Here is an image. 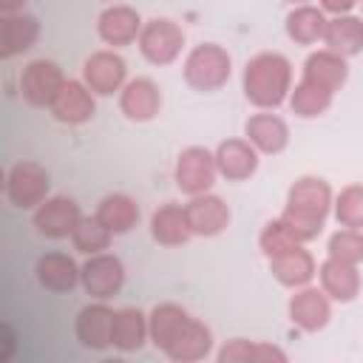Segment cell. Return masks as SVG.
<instances>
[{
	"mask_svg": "<svg viewBox=\"0 0 363 363\" xmlns=\"http://www.w3.org/2000/svg\"><path fill=\"white\" fill-rule=\"evenodd\" d=\"M332 204H335V196L323 179L301 176L298 182H292V187L286 193V207L278 218L292 230V235L301 244H306L320 235L323 221L332 213Z\"/></svg>",
	"mask_w": 363,
	"mask_h": 363,
	"instance_id": "obj_1",
	"label": "cell"
},
{
	"mask_svg": "<svg viewBox=\"0 0 363 363\" xmlns=\"http://www.w3.org/2000/svg\"><path fill=\"white\" fill-rule=\"evenodd\" d=\"M241 88L250 105L261 111H275L289 99L292 91V62L278 51H261L244 65Z\"/></svg>",
	"mask_w": 363,
	"mask_h": 363,
	"instance_id": "obj_2",
	"label": "cell"
},
{
	"mask_svg": "<svg viewBox=\"0 0 363 363\" xmlns=\"http://www.w3.org/2000/svg\"><path fill=\"white\" fill-rule=\"evenodd\" d=\"M182 71H184V82L193 91L210 94V91H218L227 85V79L233 74V57L218 43H201V45L190 48Z\"/></svg>",
	"mask_w": 363,
	"mask_h": 363,
	"instance_id": "obj_3",
	"label": "cell"
},
{
	"mask_svg": "<svg viewBox=\"0 0 363 363\" xmlns=\"http://www.w3.org/2000/svg\"><path fill=\"white\" fill-rule=\"evenodd\" d=\"M51 193V176L37 162H17L6 173V199L17 210H37Z\"/></svg>",
	"mask_w": 363,
	"mask_h": 363,
	"instance_id": "obj_4",
	"label": "cell"
},
{
	"mask_svg": "<svg viewBox=\"0 0 363 363\" xmlns=\"http://www.w3.org/2000/svg\"><path fill=\"white\" fill-rule=\"evenodd\" d=\"M136 45L150 65H170L184 48V31L167 17H153L142 26Z\"/></svg>",
	"mask_w": 363,
	"mask_h": 363,
	"instance_id": "obj_5",
	"label": "cell"
},
{
	"mask_svg": "<svg viewBox=\"0 0 363 363\" xmlns=\"http://www.w3.org/2000/svg\"><path fill=\"white\" fill-rule=\"evenodd\" d=\"M218 176V164H216V153H210L207 147H184L176 159V170H173V179H176V187L184 193V196H201V193H210L213 182Z\"/></svg>",
	"mask_w": 363,
	"mask_h": 363,
	"instance_id": "obj_6",
	"label": "cell"
},
{
	"mask_svg": "<svg viewBox=\"0 0 363 363\" xmlns=\"http://www.w3.org/2000/svg\"><path fill=\"white\" fill-rule=\"evenodd\" d=\"M65 85V74L54 60H31L20 74V94L31 108H51Z\"/></svg>",
	"mask_w": 363,
	"mask_h": 363,
	"instance_id": "obj_7",
	"label": "cell"
},
{
	"mask_svg": "<svg viewBox=\"0 0 363 363\" xmlns=\"http://www.w3.org/2000/svg\"><path fill=\"white\" fill-rule=\"evenodd\" d=\"M79 284L94 301H111L125 284V264L113 252L88 255V261L79 267Z\"/></svg>",
	"mask_w": 363,
	"mask_h": 363,
	"instance_id": "obj_8",
	"label": "cell"
},
{
	"mask_svg": "<svg viewBox=\"0 0 363 363\" xmlns=\"http://www.w3.org/2000/svg\"><path fill=\"white\" fill-rule=\"evenodd\" d=\"M82 210L74 199L68 196H48L37 210H34V227L40 235L60 241V238H71V233L77 230V224L82 221Z\"/></svg>",
	"mask_w": 363,
	"mask_h": 363,
	"instance_id": "obj_9",
	"label": "cell"
},
{
	"mask_svg": "<svg viewBox=\"0 0 363 363\" xmlns=\"http://www.w3.org/2000/svg\"><path fill=\"white\" fill-rule=\"evenodd\" d=\"M82 82L96 96H111L125 88L128 82V65L116 51H94L82 62Z\"/></svg>",
	"mask_w": 363,
	"mask_h": 363,
	"instance_id": "obj_10",
	"label": "cell"
},
{
	"mask_svg": "<svg viewBox=\"0 0 363 363\" xmlns=\"http://www.w3.org/2000/svg\"><path fill=\"white\" fill-rule=\"evenodd\" d=\"M116 309L108 306V301H94L77 312L74 332L77 340L91 352H105L111 346V329H113Z\"/></svg>",
	"mask_w": 363,
	"mask_h": 363,
	"instance_id": "obj_11",
	"label": "cell"
},
{
	"mask_svg": "<svg viewBox=\"0 0 363 363\" xmlns=\"http://www.w3.org/2000/svg\"><path fill=\"white\" fill-rule=\"evenodd\" d=\"M332 318V298L318 286H301L289 298V320L301 332H320Z\"/></svg>",
	"mask_w": 363,
	"mask_h": 363,
	"instance_id": "obj_12",
	"label": "cell"
},
{
	"mask_svg": "<svg viewBox=\"0 0 363 363\" xmlns=\"http://www.w3.org/2000/svg\"><path fill=\"white\" fill-rule=\"evenodd\" d=\"M94 91L82 82V79H65L62 91L57 94L54 105L48 108L51 116L62 125H85L94 119L96 113V102H94Z\"/></svg>",
	"mask_w": 363,
	"mask_h": 363,
	"instance_id": "obj_13",
	"label": "cell"
},
{
	"mask_svg": "<svg viewBox=\"0 0 363 363\" xmlns=\"http://www.w3.org/2000/svg\"><path fill=\"white\" fill-rule=\"evenodd\" d=\"M184 213L193 235H201V238H213L230 227V207L216 193L190 196V201L184 204Z\"/></svg>",
	"mask_w": 363,
	"mask_h": 363,
	"instance_id": "obj_14",
	"label": "cell"
},
{
	"mask_svg": "<svg viewBox=\"0 0 363 363\" xmlns=\"http://www.w3.org/2000/svg\"><path fill=\"white\" fill-rule=\"evenodd\" d=\"M142 17L136 9L130 6H122V3H113L108 6L99 17H96V34L105 45H113V48H122V45H130L139 40V31H142Z\"/></svg>",
	"mask_w": 363,
	"mask_h": 363,
	"instance_id": "obj_15",
	"label": "cell"
},
{
	"mask_svg": "<svg viewBox=\"0 0 363 363\" xmlns=\"http://www.w3.org/2000/svg\"><path fill=\"white\" fill-rule=\"evenodd\" d=\"M119 111L130 122H150L162 111V91L153 79L136 77L128 79L125 88L119 91Z\"/></svg>",
	"mask_w": 363,
	"mask_h": 363,
	"instance_id": "obj_16",
	"label": "cell"
},
{
	"mask_svg": "<svg viewBox=\"0 0 363 363\" xmlns=\"http://www.w3.org/2000/svg\"><path fill=\"white\" fill-rule=\"evenodd\" d=\"M37 40H40V20L34 14H26V11L3 14V23H0V57L3 60L31 51Z\"/></svg>",
	"mask_w": 363,
	"mask_h": 363,
	"instance_id": "obj_17",
	"label": "cell"
},
{
	"mask_svg": "<svg viewBox=\"0 0 363 363\" xmlns=\"http://www.w3.org/2000/svg\"><path fill=\"white\" fill-rule=\"evenodd\" d=\"M244 136L252 142V147L258 153H267V156H275L281 153L286 145H289V125L272 113V111H261V113H252L244 125Z\"/></svg>",
	"mask_w": 363,
	"mask_h": 363,
	"instance_id": "obj_18",
	"label": "cell"
},
{
	"mask_svg": "<svg viewBox=\"0 0 363 363\" xmlns=\"http://www.w3.org/2000/svg\"><path fill=\"white\" fill-rule=\"evenodd\" d=\"M216 164H218V176H224L227 182H244L258 170V150L247 136L224 139L216 147Z\"/></svg>",
	"mask_w": 363,
	"mask_h": 363,
	"instance_id": "obj_19",
	"label": "cell"
},
{
	"mask_svg": "<svg viewBox=\"0 0 363 363\" xmlns=\"http://www.w3.org/2000/svg\"><path fill=\"white\" fill-rule=\"evenodd\" d=\"M269 272H272V278L281 286L301 289V286H309L312 284V278L318 275V264H315L312 252L298 244L289 252H281V255L269 258Z\"/></svg>",
	"mask_w": 363,
	"mask_h": 363,
	"instance_id": "obj_20",
	"label": "cell"
},
{
	"mask_svg": "<svg viewBox=\"0 0 363 363\" xmlns=\"http://www.w3.org/2000/svg\"><path fill=\"white\" fill-rule=\"evenodd\" d=\"M318 281H320V289L337 303H352L360 295V272L354 264L326 255V261L318 267Z\"/></svg>",
	"mask_w": 363,
	"mask_h": 363,
	"instance_id": "obj_21",
	"label": "cell"
},
{
	"mask_svg": "<svg viewBox=\"0 0 363 363\" xmlns=\"http://www.w3.org/2000/svg\"><path fill=\"white\" fill-rule=\"evenodd\" d=\"M150 238L162 247H182L193 238V230H190V221H187V213H184V204H162L153 210L150 216Z\"/></svg>",
	"mask_w": 363,
	"mask_h": 363,
	"instance_id": "obj_22",
	"label": "cell"
},
{
	"mask_svg": "<svg viewBox=\"0 0 363 363\" xmlns=\"http://www.w3.org/2000/svg\"><path fill=\"white\" fill-rule=\"evenodd\" d=\"M34 275H37V284L48 292H71L77 284H79V267L71 255L65 252H45L37 258L34 264Z\"/></svg>",
	"mask_w": 363,
	"mask_h": 363,
	"instance_id": "obj_23",
	"label": "cell"
},
{
	"mask_svg": "<svg viewBox=\"0 0 363 363\" xmlns=\"http://www.w3.org/2000/svg\"><path fill=\"white\" fill-rule=\"evenodd\" d=\"M303 79L309 82H318L320 88L337 94L346 79H349V65H346V57L329 51V48H320V51H312L303 62Z\"/></svg>",
	"mask_w": 363,
	"mask_h": 363,
	"instance_id": "obj_24",
	"label": "cell"
},
{
	"mask_svg": "<svg viewBox=\"0 0 363 363\" xmlns=\"http://www.w3.org/2000/svg\"><path fill=\"white\" fill-rule=\"evenodd\" d=\"M150 340V326L147 315L136 306H122L113 315V329H111V346L119 352H139Z\"/></svg>",
	"mask_w": 363,
	"mask_h": 363,
	"instance_id": "obj_25",
	"label": "cell"
},
{
	"mask_svg": "<svg viewBox=\"0 0 363 363\" xmlns=\"http://www.w3.org/2000/svg\"><path fill=\"white\" fill-rule=\"evenodd\" d=\"M326 11L320 6H292V11L286 14V37L295 43V45H315V43H323V34H326Z\"/></svg>",
	"mask_w": 363,
	"mask_h": 363,
	"instance_id": "obj_26",
	"label": "cell"
},
{
	"mask_svg": "<svg viewBox=\"0 0 363 363\" xmlns=\"http://www.w3.org/2000/svg\"><path fill=\"white\" fill-rule=\"evenodd\" d=\"M323 45L340 57H357L363 51V17L354 14H337L329 17L326 23V34H323Z\"/></svg>",
	"mask_w": 363,
	"mask_h": 363,
	"instance_id": "obj_27",
	"label": "cell"
},
{
	"mask_svg": "<svg viewBox=\"0 0 363 363\" xmlns=\"http://www.w3.org/2000/svg\"><path fill=\"white\" fill-rule=\"evenodd\" d=\"M96 221L105 224L113 235H125L139 224V204L128 193H108L96 204Z\"/></svg>",
	"mask_w": 363,
	"mask_h": 363,
	"instance_id": "obj_28",
	"label": "cell"
},
{
	"mask_svg": "<svg viewBox=\"0 0 363 363\" xmlns=\"http://www.w3.org/2000/svg\"><path fill=\"white\" fill-rule=\"evenodd\" d=\"M210 349H213V332L201 320L190 318L187 326L176 335V340L164 349V354L176 363H193V360H204Z\"/></svg>",
	"mask_w": 363,
	"mask_h": 363,
	"instance_id": "obj_29",
	"label": "cell"
},
{
	"mask_svg": "<svg viewBox=\"0 0 363 363\" xmlns=\"http://www.w3.org/2000/svg\"><path fill=\"white\" fill-rule=\"evenodd\" d=\"M187 320H190V315H187L184 306H179V303H156L147 312V326H150L153 346L164 352L176 340V335L187 326Z\"/></svg>",
	"mask_w": 363,
	"mask_h": 363,
	"instance_id": "obj_30",
	"label": "cell"
},
{
	"mask_svg": "<svg viewBox=\"0 0 363 363\" xmlns=\"http://www.w3.org/2000/svg\"><path fill=\"white\" fill-rule=\"evenodd\" d=\"M218 363H267V360H286V352L264 343V340H244V337H233L218 349Z\"/></svg>",
	"mask_w": 363,
	"mask_h": 363,
	"instance_id": "obj_31",
	"label": "cell"
},
{
	"mask_svg": "<svg viewBox=\"0 0 363 363\" xmlns=\"http://www.w3.org/2000/svg\"><path fill=\"white\" fill-rule=\"evenodd\" d=\"M286 102H289V108H292L295 116H301V119H315V116H323V113L332 108L335 94L326 91V88H320L318 82H309V79L301 77V82L289 91V99H286Z\"/></svg>",
	"mask_w": 363,
	"mask_h": 363,
	"instance_id": "obj_32",
	"label": "cell"
},
{
	"mask_svg": "<svg viewBox=\"0 0 363 363\" xmlns=\"http://www.w3.org/2000/svg\"><path fill=\"white\" fill-rule=\"evenodd\" d=\"M111 241H113V233H111L105 224H99L96 216L82 218V221L77 224V230L71 233V244H74V250L82 252V255L105 252V250L111 247Z\"/></svg>",
	"mask_w": 363,
	"mask_h": 363,
	"instance_id": "obj_33",
	"label": "cell"
},
{
	"mask_svg": "<svg viewBox=\"0 0 363 363\" xmlns=\"http://www.w3.org/2000/svg\"><path fill=\"white\" fill-rule=\"evenodd\" d=\"M332 213L340 227L363 230V184H349L335 196Z\"/></svg>",
	"mask_w": 363,
	"mask_h": 363,
	"instance_id": "obj_34",
	"label": "cell"
},
{
	"mask_svg": "<svg viewBox=\"0 0 363 363\" xmlns=\"http://www.w3.org/2000/svg\"><path fill=\"white\" fill-rule=\"evenodd\" d=\"M329 258L346 261V264H363V230H352V227H340L337 233H332L329 244Z\"/></svg>",
	"mask_w": 363,
	"mask_h": 363,
	"instance_id": "obj_35",
	"label": "cell"
},
{
	"mask_svg": "<svg viewBox=\"0 0 363 363\" xmlns=\"http://www.w3.org/2000/svg\"><path fill=\"white\" fill-rule=\"evenodd\" d=\"M301 241L292 235V230L281 221V218H275V221H269L264 230H261V235H258V247H261V252L267 255V258H275V255H281V252H289L292 247H298Z\"/></svg>",
	"mask_w": 363,
	"mask_h": 363,
	"instance_id": "obj_36",
	"label": "cell"
},
{
	"mask_svg": "<svg viewBox=\"0 0 363 363\" xmlns=\"http://www.w3.org/2000/svg\"><path fill=\"white\" fill-rule=\"evenodd\" d=\"M357 3L360 0H320V9L332 17H337V14H352Z\"/></svg>",
	"mask_w": 363,
	"mask_h": 363,
	"instance_id": "obj_37",
	"label": "cell"
},
{
	"mask_svg": "<svg viewBox=\"0 0 363 363\" xmlns=\"http://www.w3.org/2000/svg\"><path fill=\"white\" fill-rule=\"evenodd\" d=\"M0 337H3V352H0V360L6 363V360L11 357V352H14V329H11V323H3V326H0Z\"/></svg>",
	"mask_w": 363,
	"mask_h": 363,
	"instance_id": "obj_38",
	"label": "cell"
},
{
	"mask_svg": "<svg viewBox=\"0 0 363 363\" xmlns=\"http://www.w3.org/2000/svg\"><path fill=\"white\" fill-rule=\"evenodd\" d=\"M23 6H26V0H0V9H3V14H14V11H23Z\"/></svg>",
	"mask_w": 363,
	"mask_h": 363,
	"instance_id": "obj_39",
	"label": "cell"
},
{
	"mask_svg": "<svg viewBox=\"0 0 363 363\" xmlns=\"http://www.w3.org/2000/svg\"><path fill=\"white\" fill-rule=\"evenodd\" d=\"M292 6H303V3H309V0H289Z\"/></svg>",
	"mask_w": 363,
	"mask_h": 363,
	"instance_id": "obj_40",
	"label": "cell"
},
{
	"mask_svg": "<svg viewBox=\"0 0 363 363\" xmlns=\"http://www.w3.org/2000/svg\"><path fill=\"white\" fill-rule=\"evenodd\" d=\"M105 3H111V0H105Z\"/></svg>",
	"mask_w": 363,
	"mask_h": 363,
	"instance_id": "obj_41",
	"label": "cell"
},
{
	"mask_svg": "<svg viewBox=\"0 0 363 363\" xmlns=\"http://www.w3.org/2000/svg\"><path fill=\"white\" fill-rule=\"evenodd\" d=\"M360 3H363V0H360Z\"/></svg>",
	"mask_w": 363,
	"mask_h": 363,
	"instance_id": "obj_42",
	"label": "cell"
}]
</instances>
